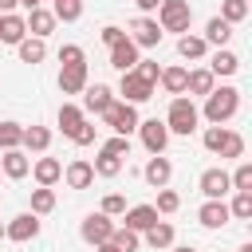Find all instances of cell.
<instances>
[{
  "instance_id": "7bdbcfd3",
  "label": "cell",
  "mask_w": 252,
  "mask_h": 252,
  "mask_svg": "<svg viewBox=\"0 0 252 252\" xmlns=\"http://www.w3.org/2000/svg\"><path fill=\"white\" fill-rule=\"evenodd\" d=\"M59 63H63V67L83 63V47H79V43H63V47H59Z\"/></svg>"
},
{
  "instance_id": "3957f363",
  "label": "cell",
  "mask_w": 252,
  "mask_h": 252,
  "mask_svg": "<svg viewBox=\"0 0 252 252\" xmlns=\"http://www.w3.org/2000/svg\"><path fill=\"white\" fill-rule=\"evenodd\" d=\"M205 150L209 154H220V158H244V138L224 130V126H209L205 130Z\"/></svg>"
},
{
  "instance_id": "ee69618b",
  "label": "cell",
  "mask_w": 252,
  "mask_h": 252,
  "mask_svg": "<svg viewBox=\"0 0 252 252\" xmlns=\"http://www.w3.org/2000/svg\"><path fill=\"white\" fill-rule=\"evenodd\" d=\"M106 154H114V158H130V138H122V134H114L106 146H102Z\"/></svg>"
},
{
  "instance_id": "b9f144b4",
  "label": "cell",
  "mask_w": 252,
  "mask_h": 252,
  "mask_svg": "<svg viewBox=\"0 0 252 252\" xmlns=\"http://www.w3.org/2000/svg\"><path fill=\"white\" fill-rule=\"evenodd\" d=\"M102 213H106V217L126 213V197H122V193H106V197H102Z\"/></svg>"
},
{
  "instance_id": "7dc6e473",
  "label": "cell",
  "mask_w": 252,
  "mask_h": 252,
  "mask_svg": "<svg viewBox=\"0 0 252 252\" xmlns=\"http://www.w3.org/2000/svg\"><path fill=\"white\" fill-rule=\"evenodd\" d=\"M134 4H138L142 12H158V4H161V0H134Z\"/></svg>"
},
{
  "instance_id": "ab89813d",
  "label": "cell",
  "mask_w": 252,
  "mask_h": 252,
  "mask_svg": "<svg viewBox=\"0 0 252 252\" xmlns=\"http://www.w3.org/2000/svg\"><path fill=\"white\" fill-rule=\"evenodd\" d=\"M134 71H138L146 83H154V87H158V75H161V67H158L154 59H138V63H134Z\"/></svg>"
},
{
  "instance_id": "cb8c5ba5",
  "label": "cell",
  "mask_w": 252,
  "mask_h": 252,
  "mask_svg": "<svg viewBox=\"0 0 252 252\" xmlns=\"http://www.w3.org/2000/svg\"><path fill=\"white\" fill-rule=\"evenodd\" d=\"M16 47H20V63H32V67H35V63H43V55H47V47H43V39H39V35H32V39L24 35Z\"/></svg>"
},
{
  "instance_id": "db71d44e",
  "label": "cell",
  "mask_w": 252,
  "mask_h": 252,
  "mask_svg": "<svg viewBox=\"0 0 252 252\" xmlns=\"http://www.w3.org/2000/svg\"><path fill=\"white\" fill-rule=\"evenodd\" d=\"M240 252H252V248H240Z\"/></svg>"
},
{
  "instance_id": "d6a6232c",
  "label": "cell",
  "mask_w": 252,
  "mask_h": 252,
  "mask_svg": "<svg viewBox=\"0 0 252 252\" xmlns=\"http://www.w3.org/2000/svg\"><path fill=\"white\" fill-rule=\"evenodd\" d=\"M51 209H55V193H51V185L32 189V213H35V217H43V213H51Z\"/></svg>"
},
{
  "instance_id": "681fc988",
  "label": "cell",
  "mask_w": 252,
  "mask_h": 252,
  "mask_svg": "<svg viewBox=\"0 0 252 252\" xmlns=\"http://www.w3.org/2000/svg\"><path fill=\"white\" fill-rule=\"evenodd\" d=\"M94 252H118V248H114V244H110V240H106V244H98V248H94Z\"/></svg>"
},
{
  "instance_id": "c3c4849f",
  "label": "cell",
  "mask_w": 252,
  "mask_h": 252,
  "mask_svg": "<svg viewBox=\"0 0 252 252\" xmlns=\"http://www.w3.org/2000/svg\"><path fill=\"white\" fill-rule=\"evenodd\" d=\"M16 4H20V0H0V16H4V12H12Z\"/></svg>"
},
{
  "instance_id": "d6986e66",
  "label": "cell",
  "mask_w": 252,
  "mask_h": 252,
  "mask_svg": "<svg viewBox=\"0 0 252 252\" xmlns=\"http://www.w3.org/2000/svg\"><path fill=\"white\" fill-rule=\"evenodd\" d=\"M28 35V24H24V16H16V12H4L0 16V39L4 43H20Z\"/></svg>"
},
{
  "instance_id": "f907efd6",
  "label": "cell",
  "mask_w": 252,
  "mask_h": 252,
  "mask_svg": "<svg viewBox=\"0 0 252 252\" xmlns=\"http://www.w3.org/2000/svg\"><path fill=\"white\" fill-rule=\"evenodd\" d=\"M20 4H24V8H39L43 0H20Z\"/></svg>"
},
{
  "instance_id": "8d00e7d4",
  "label": "cell",
  "mask_w": 252,
  "mask_h": 252,
  "mask_svg": "<svg viewBox=\"0 0 252 252\" xmlns=\"http://www.w3.org/2000/svg\"><path fill=\"white\" fill-rule=\"evenodd\" d=\"M55 20H67V24H75L79 16H83V0H55Z\"/></svg>"
},
{
  "instance_id": "277c9868",
  "label": "cell",
  "mask_w": 252,
  "mask_h": 252,
  "mask_svg": "<svg viewBox=\"0 0 252 252\" xmlns=\"http://www.w3.org/2000/svg\"><path fill=\"white\" fill-rule=\"evenodd\" d=\"M189 20H193L189 0H161L158 4V28L161 32H189Z\"/></svg>"
},
{
  "instance_id": "f546056e",
  "label": "cell",
  "mask_w": 252,
  "mask_h": 252,
  "mask_svg": "<svg viewBox=\"0 0 252 252\" xmlns=\"http://www.w3.org/2000/svg\"><path fill=\"white\" fill-rule=\"evenodd\" d=\"M209 71H213V75H236V71H240V59H236V55H232L228 47H220V51L213 55Z\"/></svg>"
},
{
  "instance_id": "7a4b0ae2",
  "label": "cell",
  "mask_w": 252,
  "mask_h": 252,
  "mask_svg": "<svg viewBox=\"0 0 252 252\" xmlns=\"http://www.w3.org/2000/svg\"><path fill=\"white\" fill-rule=\"evenodd\" d=\"M197 122H201V114H197V106H193V98H185V94H173V102H169V114H165V130L169 134H193L197 130Z\"/></svg>"
},
{
  "instance_id": "52a82bcc",
  "label": "cell",
  "mask_w": 252,
  "mask_h": 252,
  "mask_svg": "<svg viewBox=\"0 0 252 252\" xmlns=\"http://www.w3.org/2000/svg\"><path fill=\"white\" fill-rule=\"evenodd\" d=\"M79 232H83V240H87V244H94V248H98V244H106V240H110L114 220H110L106 213H91V217L83 220V228H79Z\"/></svg>"
},
{
  "instance_id": "6da1fadb",
  "label": "cell",
  "mask_w": 252,
  "mask_h": 252,
  "mask_svg": "<svg viewBox=\"0 0 252 252\" xmlns=\"http://www.w3.org/2000/svg\"><path fill=\"white\" fill-rule=\"evenodd\" d=\"M236 110H240V91H236V87H213V91L205 94V118H209L213 126L228 122Z\"/></svg>"
},
{
  "instance_id": "4fadbf2b",
  "label": "cell",
  "mask_w": 252,
  "mask_h": 252,
  "mask_svg": "<svg viewBox=\"0 0 252 252\" xmlns=\"http://www.w3.org/2000/svg\"><path fill=\"white\" fill-rule=\"evenodd\" d=\"M228 205L220 201V197H209L205 205H201V213H197V220L205 224V228H220V224H228Z\"/></svg>"
},
{
  "instance_id": "60d3db41",
  "label": "cell",
  "mask_w": 252,
  "mask_h": 252,
  "mask_svg": "<svg viewBox=\"0 0 252 252\" xmlns=\"http://www.w3.org/2000/svg\"><path fill=\"white\" fill-rule=\"evenodd\" d=\"M228 181H232V189H252V165H248V161H240V165H236V173H232Z\"/></svg>"
},
{
  "instance_id": "f6af8a7d",
  "label": "cell",
  "mask_w": 252,
  "mask_h": 252,
  "mask_svg": "<svg viewBox=\"0 0 252 252\" xmlns=\"http://www.w3.org/2000/svg\"><path fill=\"white\" fill-rule=\"evenodd\" d=\"M122 35H126V32H122V28H114V24H106V28H102V43H106V47H114Z\"/></svg>"
},
{
  "instance_id": "816d5d0a",
  "label": "cell",
  "mask_w": 252,
  "mask_h": 252,
  "mask_svg": "<svg viewBox=\"0 0 252 252\" xmlns=\"http://www.w3.org/2000/svg\"><path fill=\"white\" fill-rule=\"evenodd\" d=\"M173 252H193V248H173Z\"/></svg>"
},
{
  "instance_id": "bcb514c9",
  "label": "cell",
  "mask_w": 252,
  "mask_h": 252,
  "mask_svg": "<svg viewBox=\"0 0 252 252\" xmlns=\"http://www.w3.org/2000/svg\"><path fill=\"white\" fill-rule=\"evenodd\" d=\"M71 142H75V146H91V142H94V126H91V122H83V130H79Z\"/></svg>"
},
{
  "instance_id": "7c38bea8",
  "label": "cell",
  "mask_w": 252,
  "mask_h": 252,
  "mask_svg": "<svg viewBox=\"0 0 252 252\" xmlns=\"http://www.w3.org/2000/svg\"><path fill=\"white\" fill-rule=\"evenodd\" d=\"M0 173H4V177H12V181L28 177V173H32L28 154H20V146H16V150H4V158H0Z\"/></svg>"
},
{
  "instance_id": "4dcf8cb0",
  "label": "cell",
  "mask_w": 252,
  "mask_h": 252,
  "mask_svg": "<svg viewBox=\"0 0 252 252\" xmlns=\"http://www.w3.org/2000/svg\"><path fill=\"white\" fill-rule=\"evenodd\" d=\"M20 146H28V150L43 154V150L51 146V130H47V126H28V130H24V142H20Z\"/></svg>"
},
{
  "instance_id": "1f68e13d",
  "label": "cell",
  "mask_w": 252,
  "mask_h": 252,
  "mask_svg": "<svg viewBox=\"0 0 252 252\" xmlns=\"http://www.w3.org/2000/svg\"><path fill=\"white\" fill-rule=\"evenodd\" d=\"M98 177H118L122 173V158H114V154H106V150H98V158H94V165H91Z\"/></svg>"
},
{
  "instance_id": "484cf974",
  "label": "cell",
  "mask_w": 252,
  "mask_h": 252,
  "mask_svg": "<svg viewBox=\"0 0 252 252\" xmlns=\"http://www.w3.org/2000/svg\"><path fill=\"white\" fill-rule=\"evenodd\" d=\"M228 39H232V24H228V20H220V16H213V20H209V28H205V43L224 47Z\"/></svg>"
},
{
  "instance_id": "5bb4252c",
  "label": "cell",
  "mask_w": 252,
  "mask_h": 252,
  "mask_svg": "<svg viewBox=\"0 0 252 252\" xmlns=\"http://www.w3.org/2000/svg\"><path fill=\"white\" fill-rule=\"evenodd\" d=\"M24 24H28V32H32V35H39V39H43V35H51V32H55V12H47L43 4H39V8H28V20H24Z\"/></svg>"
},
{
  "instance_id": "e575fe53",
  "label": "cell",
  "mask_w": 252,
  "mask_h": 252,
  "mask_svg": "<svg viewBox=\"0 0 252 252\" xmlns=\"http://www.w3.org/2000/svg\"><path fill=\"white\" fill-rule=\"evenodd\" d=\"M24 142V126L20 122H0V150H16Z\"/></svg>"
},
{
  "instance_id": "e0dca14e",
  "label": "cell",
  "mask_w": 252,
  "mask_h": 252,
  "mask_svg": "<svg viewBox=\"0 0 252 252\" xmlns=\"http://www.w3.org/2000/svg\"><path fill=\"white\" fill-rule=\"evenodd\" d=\"M228 189H232V181H228L224 169H205V173H201V193H205V197H224Z\"/></svg>"
},
{
  "instance_id": "5b68a950",
  "label": "cell",
  "mask_w": 252,
  "mask_h": 252,
  "mask_svg": "<svg viewBox=\"0 0 252 252\" xmlns=\"http://www.w3.org/2000/svg\"><path fill=\"white\" fill-rule=\"evenodd\" d=\"M102 118H106V126H110L114 134H122V138H130V134L138 130V110H134V102H110V106L102 110Z\"/></svg>"
},
{
  "instance_id": "836d02e7",
  "label": "cell",
  "mask_w": 252,
  "mask_h": 252,
  "mask_svg": "<svg viewBox=\"0 0 252 252\" xmlns=\"http://www.w3.org/2000/svg\"><path fill=\"white\" fill-rule=\"evenodd\" d=\"M228 213H232L236 220H252V189H236V197H232Z\"/></svg>"
},
{
  "instance_id": "f5cc1de1",
  "label": "cell",
  "mask_w": 252,
  "mask_h": 252,
  "mask_svg": "<svg viewBox=\"0 0 252 252\" xmlns=\"http://www.w3.org/2000/svg\"><path fill=\"white\" fill-rule=\"evenodd\" d=\"M0 236H4V224H0Z\"/></svg>"
},
{
  "instance_id": "7402d4cb",
  "label": "cell",
  "mask_w": 252,
  "mask_h": 252,
  "mask_svg": "<svg viewBox=\"0 0 252 252\" xmlns=\"http://www.w3.org/2000/svg\"><path fill=\"white\" fill-rule=\"evenodd\" d=\"M217 87V75L209 71V67H197V71H189V79H185V91L189 94H209Z\"/></svg>"
},
{
  "instance_id": "d4e9b609",
  "label": "cell",
  "mask_w": 252,
  "mask_h": 252,
  "mask_svg": "<svg viewBox=\"0 0 252 252\" xmlns=\"http://www.w3.org/2000/svg\"><path fill=\"white\" fill-rule=\"evenodd\" d=\"M185 79H189L185 67H165V71L158 75V83L165 87V94H185Z\"/></svg>"
},
{
  "instance_id": "f1b7e54d",
  "label": "cell",
  "mask_w": 252,
  "mask_h": 252,
  "mask_svg": "<svg viewBox=\"0 0 252 252\" xmlns=\"http://www.w3.org/2000/svg\"><path fill=\"white\" fill-rule=\"evenodd\" d=\"M146 244L158 252V248H169L173 244V224H165V220H158V224H150L146 228Z\"/></svg>"
},
{
  "instance_id": "30bf717a",
  "label": "cell",
  "mask_w": 252,
  "mask_h": 252,
  "mask_svg": "<svg viewBox=\"0 0 252 252\" xmlns=\"http://www.w3.org/2000/svg\"><path fill=\"white\" fill-rule=\"evenodd\" d=\"M138 130H142V146H146L150 154H161V150L169 146V130H165V122L150 118V122H138Z\"/></svg>"
},
{
  "instance_id": "603a6c76",
  "label": "cell",
  "mask_w": 252,
  "mask_h": 252,
  "mask_svg": "<svg viewBox=\"0 0 252 252\" xmlns=\"http://www.w3.org/2000/svg\"><path fill=\"white\" fill-rule=\"evenodd\" d=\"M83 94H87V98H83V106H87V110H94V114H102V110L114 102V98H110V87H102V83L83 87Z\"/></svg>"
},
{
  "instance_id": "8fae6325",
  "label": "cell",
  "mask_w": 252,
  "mask_h": 252,
  "mask_svg": "<svg viewBox=\"0 0 252 252\" xmlns=\"http://www.w3.org/2000/svg\"><path fill=\"white\" fill-rule=\"evenodd\" d=\"M134 63H138V43H134L130 35H122V39L110 47V67H118V71H134Z\"/></svg>"
},
{
  "instance_id": "ffe728a7",
  "label": "cell",
  "mask_w": 252,
  "mask_h": 252,
  "mask_svg": "<svg viewBox=\"0 0 252 252\" xmlns=\"http://www.w3.org/2000/svg\"><path fill=\"white\" fill-rule=\"evenodd\" d=\"M83 122H87V114H83L79 106H71V102H63V106H59V130H63L67 138H75V134L83 130Z\"/></svg>"
},
{
  "instance_id": "2e32d148",
  "label": "cell",
  "mask_w": 252,
  "mask_h": 252,
  "mask_svg": "<svg viewBox=\"0 0 252 252\" xmlns=\"http://www.w3.org/2000/svg\"><path fill=\"white\" fill-rule=\"evenodd\" d=\"M169 177H173V165H169V158L154 154V158L146 161V181H150L154 189H161V185H169Z\"/></svg>"
},
{
  "instance_id": "ac0fdd59",
  "label": "cell",
  "mask_w": 252,
  "mask_h": 252,
  "mask_svg": "<svg viewBox=\"0 0 252 252\" xmlns=\"http://www.w3.org/2000/svg\"><path fill=\"white\" fill-rule=\"evenodd\" d=\"M63 181H67L71 189H87V185L94 181V169H91V161H83V158H79V161H71V165L63 169Z\"/></svg>"
},
{
  "instance_id": "4316f807",
  "label": "cell",
  "mask_w": 252,
  "mask_h": 252,
  "mask_svg": "<svg viewBox=\"0 0 252 252\" xmlns=\"http://www.w3.org/2000/svg\"><path fill=\"white\" fill-rule=\"evenodd\" d=\"M205 51H209L205 35H181L177 39V55L181 59H205Z\"/></svg>"
},
{
  "instance_id": "44dd1931",
  "label": "cell",
  "mask_w": 252,
  "mask_h": 252,
  "mask_svg": "<svg viewBox=\"0 0 252 252\" xmlns=\"http://www.w3.org/2000/svg\"><path fill=\"white\" fill-rule=\"evenodd\" d=\"M150 224H158V209H154V205H134V209L126 213V228L146 232Z\"/></svg>"
},
{
  "instance_id": "f35d334b",
  "label": "cell",
  "mask_w": 252,
  "mask_h": 252,
  "mask_svg": "<svg viewBox=\"0 0 252 252\" xmlns=\"http://www.w3.org/2000/svg\"><path fill=\"white\" fill-rule=\"evenodd\" d=\"M177 205H181V197H177L173 189H165V185H161V193H158V205H154V209H158V213H177Z\"/></svg>"
},
{
  "instance_id": "d590c367",
  "label": "cell",
  "mask_w": 252,
  "mask_h": 252,
  "mask_svg": "<svg viewBox=\"0 0 252 252\" xmlns=\"http://www.w3.org/2000/svg\"><path fill=\"white\" fill-rule=\"evenodd\" d=\"M110 244H114L118 252H134V248H138V232L122 224V228H114V232H110Z\"/></svg>"
},
{
  "instance_id": "9c48e42d",
  "label": "cell",
  "mask_w": 252,
  "mask_h": 252,
  "mask_svg": "<svg viewBox=\"0 0 252 252\" xmlns=\"http://www.w3.org/2000/svg\"><path fill=\"white\" fill-rule=\"evenodd\" d=\"M161 28H158V20H150V16H138L134 24H130V39L138 43V47H158L161 43Z\"/></svg>"
},
{
  "instance_id": "8992f818",
  "label": "cell",
  "mask_w": 252,
  "mask_h": 252,
  "mask_svg": "<svg viewBox=\"0 0 252 252\" xmlns=\"http://www.w3.org/2000/svg\"><path fill=\"white\" fill-rule=\"evenodd\" d=\"M118 91H122V102H146V98H154V83H146L138 71H122V83H118Z\"/></svg>"
},
{
  "instance_id": "74e56055",
  "label": "cell",
  "mask_w": 252,
  "mask_h": 252,
  "mask_svg": "<svg viewBox=\"0 0 252 252\" xmlns=\"http://www.w3.org/2000/svg\"><path fill=\"white\" fill-rule=\"evenodd\" d=\"M244 16H248V0H224V4H220V20L240 24Z\"/></svg>"
},
{
  "instance_id": "83f0119b",
  "label": "cell",
  "mask_w": 252,
  "mask_h": 252,
  "mask_svg": "<svg viewBox=\"0 0 252 252\" xmlns=\"http://www.w3.org/2000/svg\"><path fill=\"white\" fill-rule=\"evenodd\" d=\"M32 173H35V181H39V185H55V181L63 177V165H59L55 158H39Z\"/></svg>"
},
{
  "instance_id": "ba28073f",
  "label": "cell",
  "mask_w": 252,
  "mask_h": 252,
  "mask_svg": "<svg viewBox=\"0 0 252 252\" xmlns=\"http://www.w3.org/2000/svg\"><path fill=\"white\" fill-rule=\"evenodd\" d=\"M4 236L16 240V244L35 240V236H39V220H35V213H20L16 220H8V224H4Z\"/></svg>"
},
{
  "instance_id": "9a60e30c",
  "label": "cell",
  "mask_w": 252,
  "mask_h": 252,
  "mask_svg": "<svg viewBox=\"0 0 252 252\" xmlns=\"http://www.w3.org/2000/svg\"><path fill=\"white\" fill-rule=\"evenodd\" d=\"M83 87H87V63H71V67L59 71V91L63 94H79Z\"/></svg>"
}]
</instances>
